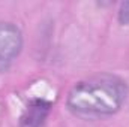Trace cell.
<instances>
[{"instance_id":"1","label":"cell","mask_w":129,"mask_h":127,"mask_svg":"<svg viewBox=\"0 0 129 127\" xmlns=\"http://www.w3.org/2000/svg\"><path fill=\"white\" fill-rule=\"evenodd\" d=\"M128 96L126 82L116 75L101 73L80 81L68 94V108L78 117L102 118L116 114Z\"/></svg>"},{"instance_id":"2","label":"cell","mask_w":129,"mask_h":127,"mask_svg":"<svg viewBox=\"0 0 129 127\" xmlns=\"http://www.w3.org/2000/svg\"><path fill=\"white\" fill-rule=\"evenodd\" d=\"M23 48L21 30L8 21H0V72L11 67Z\"/></svg>"},{"instance_id":"3","label":"cell","mask_w":129,"mask_h":127,"mask_svg":"<svg viewBox=\"0 0 129 127\" xmlns=\"http://www.w3.org/2000/svg\"><path fill=\"white\" fill-rule=\"evenodd\" d=\"M50 111H51V103L48 100L39 97L32 99L21 114L20 127H44Z\"/></svg>"},{"instance_id":"4","label":"cell","mask_w":129,"mask_h":127,"mask_svg":"<svg viewBox=\"0 0 129 127\" xmlns=\"http://www.w3.org/2000/svg\"><path fill=\"white\" fill-rule=\"evenodd\" d=\"M119 23L122 26L129 24V2H123L119 9Z\"/></svg>"}]
</instances>
